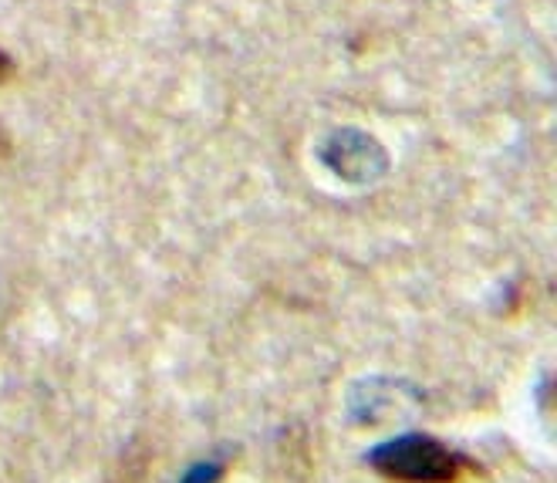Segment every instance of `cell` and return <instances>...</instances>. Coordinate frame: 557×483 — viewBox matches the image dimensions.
Masks as SVG:
<instances>
[{
  "mask_svg": "<svg viewBox=\"0 0 557 483\" xmlns=\"http://www.w3.org/2000/svg\"><path fill=\"white\" fill-rule=\"evenodd\" d=\"M369 463L382 476L399 483H453L463 467V460L453 449L422 433H406L379 443L369 454Z\"/></svg>",
  "mask_w": 557,
  "mask_h": 483,
  "instance_id": "6da1fadb",
  "label": "cell"
},
{
  "mask_svg": "<svg viewBox=\"0 0 557 483\" xmlns=\"http://www.w3.org/2000/svg\"><path fill=\"white\" fill-rule=\"evenodd\" d=\"M220 476H223V467L213 463V460H207V463H196L180 483H216Z\"/></svg>",
  "mask_w": 557,
  "mask_h": 483,
  "instance_id": "7a4b0ae2",
  "label": "cell"
}]
</instances>
